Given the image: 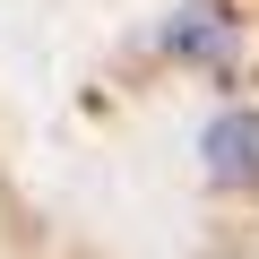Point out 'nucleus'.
<instances>
[{
	"mask_svg": "<svg viewBox=\"0 0 259 259\" xmlns=\"http://www.w3.org/2000/svg\"><path fill=\"white\" fill-rule=\"evenodd\" d=\"M199 173L216 190H259V104H216L199 121Z\"/></svg>",
	"mask_w": 259,
	"mask_h": 259,
	"instance_id": "obj_1",
	"label": "nucleus"
},
{
	"mask_svg": "<svg viewBox=\"0 0 259 259\" xmlns=\"http://www.w3.org/2000/svg\"><path fill=\"white\" fill-rule=\"evenodd\" d=\"M156 44H164V61H182V69H225L233 44H242V18L216 9V0H199V9H173V18H164Z\"/></svg>",
	"mask_w": 259,
	"mask_h": 259,
	"instance_id": "obj_2",
	"label": "nucleus"
}]
</instances>
